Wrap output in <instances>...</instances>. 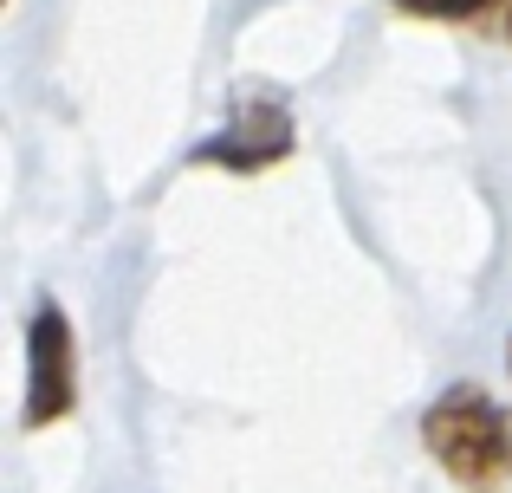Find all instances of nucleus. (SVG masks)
Returning <instances> with one entry per match:
<instances>
[{"label":"nucleus","instance_id":"obj_6","mask_svg":"<svg viewBox=\"0 0 512 493\" xmlns=\"http://www.w3.org/2000/svg\"><path fill=\"white\" fill-rule=\"evenodd\" d=\"M506 370H512V338H506Z\"/></svg>","mask_w":512,"mask_h":493},{"label":"nucleus","instance_id":"obj_5","mask_svg":"<svg viewBox=\"0 0 512 493\" xmlns=\"http://www.w3.org/2000/svg\"><path fill=\"white\" fill-rule=\"evenodd\" d=\"M493 20H500V26H493V33H500L506 46H512V0H500V7H493Z\"/></svg>","mask_w":512,"mask_h":493},{"label":"nucleus","instance_id":"obj_4","mask_svg":"<svg viewBox=\"0 0 512 493\" xmlns=\"http://www.w3.org/2000/svg\"><path fill=\"white\" fill-rule=\"evenodd\" d=\"M402 13H428V20H487L500 0H396Z\"/></svg>","mask_w":512,"mask_h":493},{"label":"nucleus","instance_id":"obj_1","mask_svg":"<svg viewBox=\"0 0 512 493\" xmlns=\"http://www.w3.org/2000/svg\"><path fill=\"white\" fill-rule=\"evenodd\" d=\"M422 442L435 468L461 487H506L512 481V416L480 383H454L428 403Z\"/></svg>","mask_w":512,"mask_h":493},{"label":"nucleus","instance_id":"obj_3","mask_svg":"<svg viewBox=\"0 0 512 493\" xmlns=\"http://www.w3.org/2000/svg\"><path fill=\"white\" fill-rule=\"evenodd\" d=\"M292 150V117L279 98H240L234 124L201 150V163H227V169H266Z\"/></svg>","mask_w":512,"mask_h":493},{"label":"nucleus","instance_id":"obj_2","mask_svg":"<svg viewBox=\"0 0 512 493\" xmlns=\"http://www.w3.org/2000/svg\"><path fill=\"white\" fill-rule=\"evenodd\" d=\"M78 403V344H72V318L65 305L39 299L33 325H26V409L20 429H52L65 422Z\"/></svg>","mask_w":512,"mask_h":493}]
</instances>
